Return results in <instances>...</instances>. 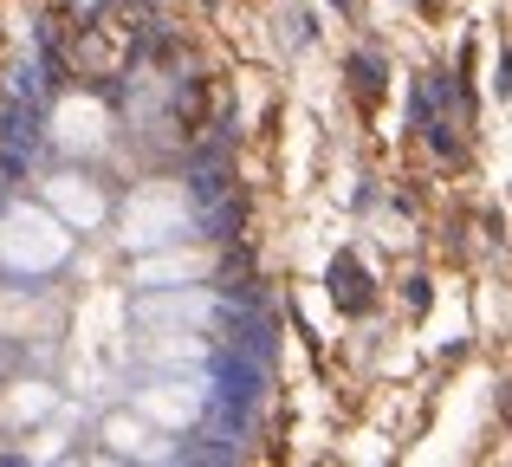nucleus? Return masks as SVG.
Wrapping results in <instances>:
<instances>
[{"label":"nucleus","instance_id":"f257e3e1","mask_svg":"<svg viewBox=\"0 0 512 467\" xmlns=\"http://www.w3.org/2000/svg\"><path fill=\"white\" fill-rule=\"evenodd\" d=\"M0 260L7 266H52V260H65V234H59V221H46V215H33V208H13L7 221H0Z\"/></svg>","mask_w":512,"mask_h":467},{"label":"nucleus","instance_id":"f03ea898","mask_svg":"<svg viewBox=\"0 0 512 467\" xmlns=\"http://www.w3.org/2000/svg\"><path fill=\"white\" fill-rule=\"evenodd\" d=\"M182 189H169V182H150V189H137L130 195V215H124V228L130 240H169L175 228H182Z\"/></svg>","mask_w":512,"mask_h":467},{"label":"nucleus","instance_id":"7ed1b4c3","mask_svg":"<svg viewBox=\"0 0 512 467\" xmlns=\"http://www.w3.org/2000/svg\"><path fill=\"white\" fill-rule=\"evenodd\" d=\"M59 143H78V150H91V143H104V111L91 98H72L59 111Z\"/></svg>","mask_w":512,"mask_h":467},{"label":"nucleus","instance_id":"20e7f679","mask_svg":"<svg viewBox=\"0 0 512 467\" xmlns=\"http://www.w3.org/2000/svg\"><path fill=\"white\" fill-rule=\"evenodd\" d=\"M208 266H214L208 253H163V260H143L137 279H143V286H163V279H201Z\"/></svg>","mask_w":512,"mask_h":467},{"label":"nucleus","instance_id":"39448f33","mask_svg":"<svg viewBox=\"0 0 512 467\" xmlns=\"http://www.w3.org/2000/svg\"><path fill=\"white\" fill-rule=\"evenodd\" d=\"M52 195H59V208H65V215L78 221V228H91V221L104 215L98 189H85V182H72V176H65V182H52Z\"/></svg>","mask_w":512,"mask_h":467},{"label":"nucleus","instance_id":"423d86ee","mask_svg":"<svg viewBox=\"0 0 512 467\" xmlns=\"http://www.w3.org/2000/svg\"><path fill=\"white\" fill-rule=\"evenodd\" d=\"M143 409H150V416H163V422H188V416H195V396H175V383H163V390L143 396Z\"/></svg>","mask_w":512,"mask_h":467},{"label":"nucleus","instance_id":"0eeeda50","mask_svg":"<svg viewBox=\"0 0 512 467\" xmlns=\"http://www.w3.org/2000/svg\"><path fill=\"white\" fill-rule=\"evenodd\" d=\"M111 442H117V448H137L143 429H137V422H111Z\"/></svg>","mask_w":512,"mask_h":467},{"label":"nucleus","instance_id":"6e6552de","mask_svg":"<svg viewBox=\"0 0 512 467\" xmlns=\"http://www.w3.org/2000/svg\"><path fill=\"white\" fill-rule=\"evenodd\" d=\"M39 409H46V396H39V390L33 396H13V416H39Z\"/></svg>","mask_w":512,"mask_h":467}]
</instances>
